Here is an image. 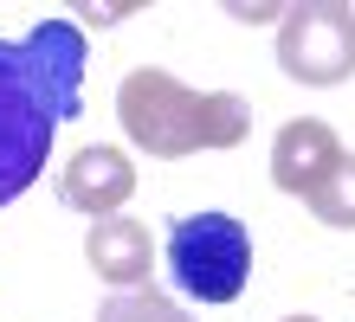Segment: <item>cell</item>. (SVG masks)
Wrapping results in <instances>:
<instances>
[{
    "label": "cell",
    "mask_w": 355,
    "mask_h": 322,
    "mask_svg": "<svg viewBox=\"0 0 355 322\" xmlns=\"http://www.w3.org/2000/svg\"><path fill=\"white\" fill-rule=\"evenodd\" d=\"M97 322H194L181 303H168L162 290H149V284H136V290H116L110 303L97 310Z\"/></svg>",
    "instance_id": "9"
},
{
    "label": "cell",
    "mask_w": 355,
    "mask_h": 322,
    "mask_svg": "<svg viewBox=\"0 0 355 322\" xmlns=\"http://www.w3.org/2000/svg\"><path fill=\"white\" fill-rule=\"evenodd\" d=\"M284 322H317V316H284Z\"/></svg>",
    "instance_id": "10"
},
{
    "label": "cell",
    "mask_w": 355,
    "mask_h": 322,
    "mask_svg": "<svg viewBox=\"0 0 355 322\" xmlns=\"http://www.w3.org/2000/svg\"><path fill=\"white\" fill-rule=\"evenodd\" d=\"M130 193H136V168L110 142L78 148V155L65 161V175H58V200H65L71 213H85V220H116Z\"/></svg>",
    "instance_id": "5"
},
{
    "label": "cell",
    "mask_w": 355,
    "mask_h": 322,
    "mask_svg": "<svg viewBox=\"0 0 355 322\" xmlns=\"http://www.w3.org/2000/svg\"><path fill=\"white\" fill-rule=\"evenodd\" d=\"M116 116H123V136H130L142 155L155 161H181L194 148H239L252 136V110L245 97L233 91H187L175 71H142L123 78L116 91Z\"/></svg>",
    "instance_id": "2"
},
{
    "label": "cell",
    "mask_w": 355,
    "mask_h": 322,
    "mask_svg": "<svg viewBox=\"0 0 355 322\" xmlns=\"http://www.w3.org/2000/svg\"><path fill=\"white\" fill-rule=\"evenodd\" d=\"M336 155H343V142H336V129H329V123L291 116V123L278 129V142H271V181L304 200V193L336 168Z\"/></svg>",
    "instance_id": "6"
},
{
    "label": "cell",
    "mask_w": 355,
    "mask_h": 322,
    "mask_svg": "<svg viewBox=\"0 0 355 322\" xmlns=\"http://www.w3.org/2000/svg\"><path fill=\"white\" fill-rule=\"evenodd\" d=\"M278 64H284V78L317 84V91L343 84L355 71V7H343V0L291 7L278 26Z\"/></svg>",
    "instance_id": "4"
},
{
    "label": "cell",
    "mask_w": 355,
    "mask_h": 322,
    "mask_svg": "<svg viewBox=\"0 0 355 322\" xmlns=\"http://www.w3.org/2000/svg\"><path fill=\"white\" fill-rule=\"evenodd\" d=\"M304 206L317 213L323 226H355V155H336V168L304 193Z\"/></svg>",
    "instance_id": "8"
},
{
    "label": "cell",
    "mask_w": 355,
    "mask_h": 322,
    "mask_svg": "<svg viewBox=\"0 0 355 322\" xmlns=\"http://www.w3.org/2000/svg\"><path fill=\"white\" fill-rule=\"evenodd\" d=\"M85 103V33L39 19L26 39H0V206H13L52 161V136Z\"/></svg>",
    "instance_id": "1"
},
{
    "label": "cell",
    "mask_w": 355,
    "mask_h": 322,
    "mask_svg": "<svg viewBox=\"0 0 355 322\" xmlns=\"http://www.w3.org/2000/svg\"><path fill=\"white\" fill-rule=\"evenodd\" d=\"M168 277L194 303H233L252 277V232L233 213H187L168 232Z\"/></svg>",
    "instance_id": "3"
},
{
    "label": "cell",
    "mask_w": 355,
    "mask_h": 322,
    "mask_svg": "<svg viewBox=\"0 0 355 322\" xmlns=\"http://www.w3.org/2000/svg\"><path fill=\"white\" fill-rule=\"evenodd\" d=\"M85 258H91V271L103 277V284H116V290H136L142 277H149L155 265V239H149V226L142 220H97L85 232Z\"/></svg>",
    "instance_id": "7"
}]
</instances>
